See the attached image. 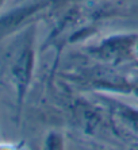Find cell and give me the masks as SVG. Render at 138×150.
Here are the masks:
<instances>
[{
    "mask_svg": "<svg viewBox=\"0 0 138 150\" xmlns=\"http://www.w3.org/2000/svg\"><path fill=\"white\" fill-rule=\"evenodd\" d=\"M131 115L134 116V118H133V120H137V119H138V112H131Z\"/></svg>",
    "mask_w": 138,
    "mask_h": 150,
    "instance_id": "3957f363",
    "label": "cell"
},
{
    "mask_svg": "<svg viewBox=\"0 0 138 150\" xmlns=\"http://www.w3.org/2000/svg\"><path fill=\"white\" fill-rule=\"evenodd\" d=\"M3 1H4V0H0V4H1V3H3Z\"/></svg>",
    "mask_w": 138,
    "mask_h": 150,
    "instance_id": "277c9868",
    "label": "cell"
},
{
    "mask_svg": "<svg viewBox=\"0 0 138 150\" xmlns=\"http://www.w3.org/2000/svg\"><path fill=\"white\" fill-rule=\"evenodd\" d=\"M38 8H39L38 4L37 6H27V7L18 8V10L10 12V14L1 16L0 18V38L7 35L12 30H15L26 18L30 16L31 14H34Z\"/></svg>",
    "mask_w": 138,
    "mask_h": 150,
    "instance_id": "7a4b0ae2",
    "label": "cell"
},
{
    "mask_svg": "<svg viewBox=\"0 0 138 150\" xmlns=\"http://www.w3.org/2000/svg\"><path fill=\"white\" fill-rule=\"evenodd\" d=\"M31 65H33V50L30 46H26L19 54V58L14 65V76L16 80L18 88H19V96L24 92V88L28 83L31 73Z\"/></svg>",
    "mask_w": 138,
    "mask_h": 150,
    "instance_id": "6da1fadb",
    "label": "cell"
}]
</instances>
